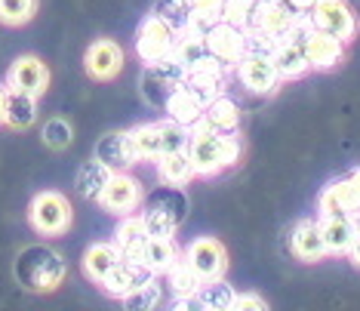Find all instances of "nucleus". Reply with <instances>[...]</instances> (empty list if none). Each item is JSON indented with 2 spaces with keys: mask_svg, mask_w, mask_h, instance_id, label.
Segmentation results:
<instances>
[{
  "mask_svg": "<svg viewBox=\"0 0 360 311\" xmlns=\"http://www.w3.org/2000/svg\"><path fill=\"white\" fill-rule=\"evenodd\" d=\"M243 154V142L237 133H219L210 127L203 118L191 127V142H188V158L194 163V176L198 179H212L234 167Z\"/></svg>",
  "mask_w": 360,
  "mask_h": 311,
  "instance_id": "f257e3e1",
  "label": "nucleus"
},
{
  "mask_svg": "<svg viewBox=\"0 0 360 311\" xmlns=\"http://www.w3.org/2000/svg\"><path fill=\"white\" fill-rule=\"evenodd\" d=\"M65 265L62 253L46 247V243H31L15 256V281L31 293H53L65 281Z\"/></svg>",
  "mask_w": 360,
  "mask_h": 311,
  "instance_id": "f03ea898",
  "label": "nucleus"
},
{
  "mask_svg": "<svg viewBox=\"0 0 360 311\" xmlns=\"http://www.w3.org/2000/svg\"><path fill=\"white\" fill-rule=\"evenodd\" d=\"M308 19H311V25H314V31L339 37L342 44H351L360 31L357 13L351 10L348 0H317Z\"/></svg>",
  "mask_w": 360,
  "mask_h": 311,
  "instance_id": "7ed1b4c3",
  "label": "nucleus"
},
{
  "mask_svg": "<svg viewBox=\"0 0 360 311\" xmlns=\"http://www.w3.org/2000/svg\"><path fill=\"white\" fill-rule=\"evenodd\" d=\"M176 40H179L176 31L151 13V15H145L142 25L136 31V56L145 65H154V62H160L163 56H169L176 50Z\"/></svg>",
  "mask_w": 360,
  "mask_h": 311,
  "instance_id": "20e7f679",
  "label": "nucleus"
},
{
  "mask_svg": "<svg viewBox=\"0 0 360 311\" xmlns=\"http://www.w3.org/2000/svg\"><path fill=\"white\" fill-rule=\"evenodd\" d=\"M28 222L40 234H62L71 225V207L59 191H40L28 207Z\"/></svg>",
  "mask_w": 360,
  "mask_h": 311,
  "instance_id": "39448f33",
  "label": "nucleus"
},
{
  "mask_svg": "<svg viewBox=\"0 0 360 311\" xmlns=\"http://www.w3.org/2000/svg\"><path fill=\"white\" fill-rule=\"evenodd\" d=\"M357 207H360V167H354L342 179H333L323 188L321 201H317L321 216H351Z\"/></svg>",
  "mask_w": 360,
  "mask_h": 311,
  "instance_id": "423d86ee",
  "label": "nucleus"
},
{
  "mask_svg": "<svg viewBox=\"0 0 360 311\" xmlns=\"http://www.w3.org/2000/svg\"><path fill=\"white\" fill-rule=\"evenodd\" d=\"M185 262L198 272V277L203 284L207 281H216V277H225V268H228V250L216 237H198L185 247Z\"/></svg>",
  "mask_w": 360,
  "mask_h": 311,
  "instance_id": "0eeeda50",
  "label": "nucleus"
},
{
  "mask_svg": "<svg viewBox=\"0 0 360 311\" xmlns=\"http://www.w3.org/2000/svg\"><path fill=\"white\" fill-rule=\"evenodd\" d=\"M203 40H207V50L222 65H228L231 71L243 62V56H247V31L228 25V22L212 25L207 34H203Z\"/></svg>",
  "mask_w": 360,
  "mask_h": 311,
  "instance_id": "6e6552de",
  "label": "nucleus"
},
{
  "mask_svg": "<svg viewBox=\"0 0 360 311\" xmlns=\"http://www.w3.org/2000/svg\"><path fill=\"white\" fill-rule=\"evenodd\" d=\"M145 194H142V182H139L136 176L129 173H114L108 188L102 191L99 198V207L114 212V216H129V212H136L142 207Z\"/></svg>",
  "mask_w": 360,
  "mask_h": 311,
  "instance_id": "1a4fd4ad",
  "label": "nucleus"
},
{
  "mask_svg": "<svg viewBox=\"0 0 360 311\" xmlns=\"http://www.w3.org/2000/svg\"><path fill=\"white\" fill-rule=\"evenodd\" d=\"M234 75L243 89H250V93H256V96H271V93H277V87L283 84L274 62L268 59V56H243V62L234 68Z\"/></svg>",
  "mask_w": 360,
  "mask_h": 311,
  "instance_id": "9d476101",
  "label": "nucleus"
},
{
  "mask_svg": "<svg viewBox=\"0 0 360 311\" xmlns=\"http://www.w3.org/2000/svg\"><path fill=\"white\" fill-rule=\"evenodd\" d=\"M46 87H50V71L46 65L37 59V56H22L10 65L6 71V89H15V93H28V96H44Z\"/></svg>",
  "mask_w": 360,
  "mask_h": 311,
  "instance_id": "9b49d317",
  "label": "nucleus"
},
{
  "mask_svg": "<svg viewBox=\"0 0 360 311\" xmlns=\"http://www.w3.org/2000/svg\"><path fill=\"white\" fill-rule=\"evenodd\" d=\"M142 212L145 216H160L173 225H182L188 216V198L179 185H158L154 191L145 194Z\"/></svg>",
  "mask_w": 360,
  "mask_h": 311,
  "instance_id": "f8f14e48",
  "label": "nucleus"
},
{
  "mask_svg": "<svg viewBox=\"0 0 360 311\" xmlns=\"http://www.w3.org/2000/svg\"><path fill=\"white\" fill-rule=\"evenodd\" d=\"M160 274H154L145 262H129L124 259L117 268H114L111 274H105L99 286H102V293H108V296L114 299H124L129 290H136V286H142V284H151V281H158Z\"/></svg>",
  "mask_w": 360,
  "mask_h": 311,
  "instance_id": "ddd939ff",
  "label": "nucleus"
},
{
  "mask_svg": "<svg viewBox=\"0 0 360 311\" xmlns=\"http://www.w3.org/2000/svg\"><path fill=\"white\" fill-rule=\"evenodd\" d=\"M299 22V15L283 4V0H259V10L252 15V31H262V34H271L277 40H283L292 31V25ZM247 28V31H250Z\"/></svg>",
  "mask_w": 360,
  "mask_h": 311,
  "instance_id": "4468645a",
  "label": "nucleus"
},
{
  "mask_svg": "<svg viewBox=\"0 0 360 311\" xmlns=\"http://www.w3.org/2000/svg\"><path fill=\"white\" fill-rule=\"evenodd\" d=\"M96 158L102 163H108L114 173H129V167L139 163L133 133H105L99 142H96Z\"/></svg>",
  "mask_w": 360,
  "mask_h": 311,
  "instance_id": "2eb2a0df",
  "label": "nucleus"
},
{
  "mask_svg": "<svg viewBox=\"0 0 360 311\" xmlns=\"http://www.w3.org/2000/svg\"><path fill=\"white\" fill-rule=\"evenodd\" d=\"M302 46H305L311 71H333V68H339V65L345 62V46L348 44H342L339 37L323 34V31H311Z\"/></svg>",
  "mask_w": 360,
  "mask_h": 311,
  "instance_id": "dca6fc26",
  "label": "nucleus"
},
{
  "mask_svg": "<svg viewBox=\"0 0 360 311\" xmlns=\"http://www.w3.org/2000/svg\"><path fill=\"white\" fill-rule=\"evenodd\" d=\"M84 65H86V75L93 80H111L124 68V50L114 40H96V44H89Z\"/></svg>",
  "mask_w": 360,
  "mask_h": 311,
  "instance_id": "f3484780",
  "label": "nucleus"
},
{
  "mask_svg": "<svg viewBox=\"0 0 360 311\" xmlns=\"http://www.w3.org/2000/svg\"><path fill=\"white\" fill-rule=\"evenodd\" d=\"M290 250H292V256L302 262H321L330 256V253H326L323 231H321V219H302L290 234Z\"/></svg>",
  "mask_w": 360,
  "mask_h": 311,
  "instance_id": "a211bd4d",
  "label": "nucleus"
},
{
  "mask_svg": "<svg viewBox=\"0 0 360 311\" xmlns=\"http://www.w3.org/2000/svg\"><path fill=\"white\" fill-rule=\"evenodd\" d=\"M114 243L120 247L124 259L129 262H139L142 259V250L148 243V231H145V219L142 212H129V216H120V225L114 228Z\"/></svg>",
  "mask_w": 360,
  "mask_h": 311,
  "instance_id": "6ab92c4d",
  "label": "nucleus"
},
{
  "mask_svg": "<svg viewBox=\"0 0 360 311\" xmlns=\"http://www.w3.org/2000/svg\"><path fill=\"white\" fill-rule=\"evenodd\" d=\"M111 176H114V170L108 167V163H102V160L93 154V160H84V163H80L77 179H75V188H77V194H80L84 201H96V203H99L102 191H105V188H108V182H111Z\"/></svg>",
  "mask_w": 360,
  "mask_h": 311,
  "instance_id": "aec40b11",
  "label": "nucleus"
},
{
  "mask_svg": "<svg viewBox=\"0 0 360 311\" xmlns=\"http://www.w3.org/2000/svg\"><path fill=\"white\" fill-rule=\"evenodd\" d=\"M321 219V231L326 241V253L333 256H348L351 243L357 237V225L351 216H317Z\"/></svg>",
  "mask_w": 360,
  "mask_h": 311,
  "instance_id": "412c9836",
  "label": "nucleus"
},
{
  "mask_svg": "<svg viewBox=\"0 0 360 311\" xmlns=\"http://www.w3.org/2000/svg\"><path fill=\"white\" fill-rule=\"evenodd\" d=\"M124 262V253L114 241H102V243H93L86 253H84V272L89 281L99 284L105 274H111L114 268Z\"/></svg>",
  "mask_w": 360,
  "mask_h": 311,
  "instance_id": "4be33fe9",
  "label": "nucleus"
},
{
  "mask_svg": "<svg viewBox=\"0 0 360 311\" xmlns=\"http://www.w3.org/2000/svg\"><path fill=\"white\" fill-rule=\"evenodd\" d=\"M182 256H185V250H179L176 237H148L139 262H145L154 274H167Z\"/></svg>",
  "mask_w": 360,
  "mask_h": 311,
  "instance_id": "5701e85b",
  "label": "nucleus"
},
{
  "mask_svg": "<svg viewBox=\"0 0 360 311\" xmlns=\"http://www.w3.org/2000/svg\"><path fill=\"white\" fill-rule=\"evenodd\" d=\"M277 75H281V80H299L305 77L311 71V62L305 56V46L302 44H292V40H281V46L274 50L271 56Z\"/></svg>",
  "mask_w": 360,
  "mask_h": 311,
  "instance_id": "b1692460",
  "label": "nucleus"
},
{
  "mask_svg": "<svg viewBox=\"0 0 360 311\" xmlns=\"http://www.w3.org/2000/svg\"><path fill=\"white\" fill-rule=\"evenodd\" d=\"M163 111H167V118L169 120H176V124H182V127H188L191 129L198 120H203V114H207V108L194 99L191 93H188L185 87H179L173 96H169V102L163 105Z\"/></svg>",
  "mask_w": 360,
  "mask_h": 311,
  "instance_id": "393cba45",
  "label": "nucleus"
},
{
  "mask_svg": "<svg viewBox=\"0 0 360 311\" xmlns=\"http://www.w3.org/2000/svg\"><path fill=\"white\" fill-rule=\"evenodd\" d=\"M37 118V99L28 93H15L10 89L6 93V114H4V124L10 129H28Z\"/></svg>",
  "mask_w": 360,
  "mask_h": 311,
  "instance_id": "a878e982",
  "label": "nucleus"
},
{
  "mask_svg": "<svg viewBox=\"0 0 360 311\" xmlns=\"http://www.w3.org/2000/svg\"><path fill=\"white\" fill-rule=\"evenodd\" d=\"M203 118L210 120L212 129H219V133H237L240 129V105H237L231 96H219V99H212L207 105V114Z\"/></svg>",
  "mask_w": 360,
  "mask_h": 311,
  "instance_id": "bb28decb",
  "label": "nucleus"
},
{
  "mask_svg": "<svg viewBox=\"0 0 360 311\" xmlns=\"http://www.w3.org/2000/svg\"><path fill=\"white\" fill-rule=\"evenodd\" d=\"M158 179L163 185H188L194 179V163L188 158V151H173V154H163L158 160Z\"/></svg>",
  "mask_w": 360,
  "mask_h": 311,
  "instance_id": "cd10ccee",
  "label": "nucleus"
},
{
  "mask_svg": "<svg viewBox=\"0 0 360 311\" xmlns=\"http://www.w3.org/2000/svg\"><path fill=\"white\" fill-rule=\"evenodd\" d=\"M142 96H145V102L154 105V108H163V105L169 102V96L179 89V84H173L167 75H160L154 65H145V71H142Z\"/></svg>",
  "mask_w": 360,
  "mask_h": 311,
  "instance_id": "c85d7f7f",
  "label": "nucleus"
},
{
  "mask_svg": "<svg viewBox=\"0 0 360 311\" xmlns=\"http://www.w3.org/2000/svg\"><path fill=\"white\" fill-rule=\"evenodd\" d=\"M158 19H163L176 34H185L191 28V15H194V6L191 0H154V10H151Z\"/></svg>",
  "mask_w": 360,
  "mask_h": 311,
  "instance_id": "c756f323",
  "label": "nucleus"
},
{
  "mask_svg": "<svg viewBox=\"0 0 360 311\" xmlns=\"http://www.w3.org/2000/svg\"><path fill=\"white\" fill-rule=\"evenodd\" d=\"M194 6V15H191V34H207L212 25H219L222 22V10H225V0H191ZM185 31V34H188Z\"/></svg>",
  "mask_w": 360,
  "mask_h": 311,
  "instance_id": "7c9ffc66",
  "label": "nucleus"
},
{
  "mask_svg": "<svg viewBox=\"0 0 360 311\" xmlns=\"http://www.w3.org/2000/svg\"><path fill=\"white\" fill-rule=\"evenodd\" d=\"M176 59L185 65L188 71L191 68H198L200 62H207L210 59V50H207V40H203L200 34H191V31H188V34H179V40H176Z\"/></svg>",
  "mask_w": 360,
  "mask_h": 311,
  "instance_id": "2f4dec72",
  "label": "nucleus"
},
{
  "mask_svg": "<svg viewBox=\"0 0 360 311\" xmlns=\"http://www.w3.org/2000/svg\"><path fill=\"white\" fill-rule=\"evenodd\" d=\"M200 299L207 305V311H231L237 290L231 284H225V277H216V281H207L200 286Z\"/></svg>",
  "mask_w": 360,
  "mask_h": 311,
  "instance_id": "473e14b6",
  "label": "nucleus"
},
{
  "mask_svg": "<svg viewBox=\"0 0 360 311\" xmlns=\"http://www.w3.org/2000/svg\"><path fill=\"white\" fill-rule=\"evenodd\" d=\"M167 286H169V293H173V296H188V293H198L203 286V281H200L198 272H194V268L185 262V256H182L167 272Z\"/></svg>",
  "mask_w": 360,
  "mask_h": 311,
  "instance_id": "72a5a7b5",
  "label": "nucleus"
},
{
  "mask_svg": "<svg viewBox=\"0 0 360 311\" xmlns=\"http://www.w3.org/2000/svg\"><path fill=\"white\" fill-rule=\"evenodd\" d=\"M133 133V145H136V154H139V163H145V160H154L158 163L160 160V129L158 124H142V127H136V129H129Z\"/></svg>",
  "mask_w": 360,
  "mask_h": 311,
  "instance_id": "f704fd0d",
  "label": "nucleus"
},
{
  "mask_svg": "<svg viewBox=\"0 0 360 311\" xmlns=\"http://www.w3.org/2000/svg\"><path fill=\"white\" fill-rule=\"evenodd\" d=\"M160 296H163L160 281H151V284H142V286H136V290H129L127 296L120 299V305H124V311H154L160 305Z\"/></svg>",
  "mask_w": 360,
  "mask_h": 311,
  "instance_id": "c9c22d12",
  "label": "nucleus"
},
{
  "mask_svg": "<svg viewBox=\"0 0 360 311\" xmlns=\"http://www.w3.org/2000/svg\"><path fill=\"white\" fill-rule=\"evenodd\" d=\"M158 129H160V151L163 154L188 151V142H191V129L188 127L176 124V120H169V118H163V120H158Z\"/></svg>",
  "mask_w": 360,
  "mask_h": 311,
  "instance_id": "e433bc0d",
  "label": "nucleus"
},
{
  "mask_svg": "<svg viewBox=\"0 0 360 311\" xmlns=\"http://www.w3.org/2000/svg\"><path fill=\"white\" fill-rule=\"evenodd\" d=\"M37 13V0H0V25H28Z\"/></svg>",
  "mask_w": 360,
  "mask_h": 311,
  "instance_id": "4c0bfd02",
  "label": "nucleus"
},
{
  "mask_svg": "<svg viewBox=\"0 0 360 311\" xmlns=\"http://www.w3.org/2000/svg\"><path fill=\"white\" fill-rule=\"evenodd\" d=\"M256 10H259V0H225L222 22L247 31L252 25V15H256Z\"/></svg>",
  "mask_w": 360,
  "mask_h": 311,
  "instance_id": "58836bf2",
  "label": "nucleus"
},
{
  "mask_svg": "<svg viewBox=\"0 0 360 311\" xmlns=\"http://www.w3.org/2000/svg\"><path fill=\"white\" fill-rule=\"evenodd\" d=\"M71 124L68 120H62V118H53V120H46V127H44V142L50 145V148H68L71 145Z\"/></svg>",
  "mask_w": 360,
  "mask_h": 311,
  "instance_id": "ea45409f",
  "label": "nucleus"
},
{
  "mask_svg": "<svg viewBox=\"0 0 360 311\" xmlns=\"http://www.w3.org/2000/svg\"><path fill=\"white\" fill-rule=\"evenodd\" d=\"M281 46V40L271 34H262V31H247V56H268L271 59L274 50Z\"/></svg>",
  "mask_w": 360,
  "mask_h": 311,
  "instance_id": "a19ab883",
  "label": "nucleus"
},
{
  "mask_svg": "<svg viewBox=\"0 0 360 311\" xmlns=\"http://www.w3.org/2000/svg\"><path fill=\"white\" fill-rule=\"evenodd\" d=\"M142 219H145V231H148V237H176V231H179V225L167 222V219H160V216H145L142 212Z\"/></svg>",
  "mask_w": 360,
  "mask_h": 311,
  "instance_id": "79ce46f5",
  "label": "nucleus"
},
{
  "mask_svg": "<svg viewBox=\"0 0 360 311\" xmlns=\"http://www.w3.org/2000/svg\"><path fill=\"white\" fill-rule=\"evenodd\" d=\"M231 311H268V302L259 293H237Z\"/></svg>",
  "mask_w": 360,
  "mask_h": 311,
  "instance_id": "37998d69",
  "label": "nucleus"
},
{
  "mask_svg": "<svg viewBox=\"0 0 360 311\" xmlns=\"http://www.w3.org/2000/svg\"><path fill=\"white\" fill-rule=\"evenodd\" d=\"M169 311H207V305H203L200 290H198V293H188V296H173Z\"/></svg>",
  "mask_w": 360,
  "mask_h": 311,
  "instance_id": "c03bdc74",
  "label": "nucleus"
},
{
  "mask_svg": "<svg viewBox=\"0 0 360 311\" xmlns=\"http://www.w3.org/2000/svg\"><path fill=\"white\" fill-rule=\"evenodd\" d=\"M283 4L290 6V10L296 13L299 19H302V15H311V10H314V4H317V0H283Z\"/></svg>",
  "mask_w": 360,
  "mask_h": 311,
  "instance_id": "a18cd8bd",
  "label": "nucleus"
},
{
  "mask_svg": "<svg viewBox=\"0 0 360 311\" xmlns=\"http://www.w3.org/2000/svg\"><path fill=\"white\" fill-rule=\"evenodd\" d=\"M348 256H351V262H354V265L360 268V231H357V237H354V243H351V253H348Z\"/></svg>",
  "mask_w": 360,
  "mask_h": 311,
  "instance_id": "49530a36",
  "label": "nucleus"
},
{
  "mask_svg": "<svg viewBox=\"0 0 360 311\" xmlns=\"http://www.w3.org/2000/svg\"><path fill=\"white\" fill-rule=\"evenodd\" d=\"M6 93H10L6 84H0V124H4V114H6Z\"/></svg>",
  "mask_w": 360,
  "mask_h": 311,
  "instance_id": "de8ad7c7",
  "label": "nucleus"
},
{
  "mask_svg": "<svg viewBox=\"0 0 360 311\" xmlns=\"http://www.w3.org/2000/svg\"><path fill=\"white\" fill-rule=\"evenodd\" d=\"M351 219H354V225H357V231H360V207H357L354 212H351Z\"/></svg>",
  "mask_w": 360,
  "mask_h": 311,
  "instance_id": "09e8293b",
  "label": "nucleus"
}]
</instances>
